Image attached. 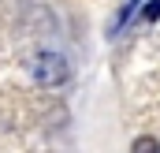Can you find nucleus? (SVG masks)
Returning <instances> with one entry per match:
<instances>
[{
	"label": "nucleus",
	"instance_id": "2",
	"mask_svg": "<svg viewBox=\"0 0 160 153\" xmlns=\"http://www.w3.org/2000/svg\"><path fill=\"white\" fill-rule=\"evenodd\" d=\"M134 150H138V153H145V150H157V138H138V142H134Z\"/></svg>",
	"mask_w": 160,
	"mask_h": 153
},
{
	"label": "nucleus",
	"instance_id": "1",
	"mask_svg": "<svg viewBox=\"0 0 160 153\" xmlns=\"http://www.w3.org/2000/svg\"><path fill=\"white\" fill-rule=\"evenodd\" d=\"M30 75H34V82H41V86H60V82L67 78V60H63L60 52H38L34 64H30Z\"/></svg>",
	"mask_w": 160,
	"mask_h": 153
}]
</instances>
